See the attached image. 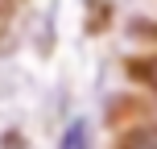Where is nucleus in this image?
Wrapping results in <instances>:
<instances>
[{"label":"nucleus","mask_w":157,"mask_h":149,"mask_svg":"<svg viewBox=\"0 0 157 149\" xmlns=\"http://www.w3.org/2000/svg\"><path fill=\"white\" fill-rule=\"evenodd\" d=\"M116 149H157V124H136L116 141Z\"/></svg>","instance_id":"obj_1"},{"label":"nucleus","mask_w":157,"mask_h":149,"mask_svg":"<svg viewBox=\"0 0 157 149\" xmlns=\"http://www.w3.org/2000/svg\"><path fill=\"white\" fill-rule=\"evenodd\" d=\"M132 79L145 87V91H153V95H157V54L132 58Z\"/></svg>","instance_id":"obj_2"},{"label":"nucleus","mask_w":157,"mask_h":149,"mask_svg":"<svg viewBox=\"0 0 157 149\" xmlns=\"http://www.w3.org/2000/svg\"><path fill=\"white\" fill-rule=\"evenodd\" d=\"M4 4H8V0H0V13H4Z\"/></svg>","instance_id":"obj_4"},{"label":"nucleus","mask_w":157,"mask_h":149,"mask_svg":"<svg viewBox=\"0 0 157 149\" xmlns=\"http://www.w3.org/2000/svg\"><path fill=\"white\" fill-rule=\"evenodd\" d=\"M58 149H91V128H87V120H71L62 133V141Z\"/></svg>","instance_id":"obj_3"}]
</instances>
